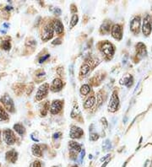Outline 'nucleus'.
Wrapping results in <instances>:
<instances>
[{
    "instance_id": "obj_32",
    "label": "nucleus",
    "mask_w": 152,
    "mask_h": 167,
    "mask_svg": "<svg viewBox=\"0 0 152 167\" xmlns=\"http://www.w3.org/2000/svg\"><path fill=\"white\" fill-rule=\"evenodd\" d=\"M52 44L55 45V44H61V40L59 39V38H57V39H55L53 41H52Z\"/></svg>"
},
{
    "instance_id": "obj_18",
    "label": "nucleus",
    "mask_w": 152,
    "mask_h": 167,
    "mask_svg": "<svg viewBox=\"0 0 152 167\" xmlns=\"http://www.w3.org/2000/svg\"><path fill=\"white\" fill-rule=\"evenodd\" d=\"M95 102H96V98H95V96L94 95H92V96H90L87 100H85V102H84V107L85 109H89V108H91L92 106H94V104H95Z\"/></svg>"
},
{
    "instance_id": "obj_37",
    "label": "nucleus",
    "mask_w": 152,
    "mask_h": 167,
    "mask_svg": "<svg viewBox=\"0 0 152 167\" xmlns=\"http://www.w3.org/2000/svg\"><path fill=\"white\" fill-rule=\"evenodd\" d=\"M73 167H78V166H73Z\"/></svg>"
},
{
    "instance_id": "obj_38",
    "label": "nucleus",
    "mask_w": 152,
    "mask_h": 167,
    "mask_svg": "<svg viewBox=\"0 0 152 167\" xmlns=\"http://www.w3.org/2000/svg\"><path fill=\"white\" fill-rule=\"evenodd\" d=\"M53 167H59V166H53Z\"/></svg>"
},
{
    "instance_id": "obj_6",
    "label": "nucleus",
    "mask_w": 152,
    "mask_h": 167,
    "mask_svg": "<svg viewBox=\"0 0 152 167\" xmlns=\"http://www.w3.org/2000/svg\"><path fill=\"white\" fill-rule=\"evenodd\" d=\"M53 27H52V24H47L46 25L45 27L43 29V32L41 35V40L47 41L48 40H50L52 38L53 36Z\"/></svg>"
},
{
    "instance_id": "obj_35",
    "label": "nucleus",
    "mask_w": 152,
    "mask_h": 167,
    "mask_svg": "<svg viewBox=\"0 0 152 167\" xmlns=\"http://www.w3.org/2000/svg\"><path fill=\"white\" fill-rule=\"evenodd\" d=\"M6 9H7V10H11L12 7L11 6H7V7H6Z\"/></svg>"
},
{
    "instance_id": "obj_25",
    "label": "nucleus",
    "mask_w": 152,
    "mask_h": 167,
    "mask_svg": "<svg viewBox=\"0 0 152 167\" xmlns=\"http://www.w3.org/2000/svg\"><path fill=\"white\" fill-rule=\"evenodd\" d=\"M2 48L5 51L10 50V48H11L10 41H4L3 43H2Z\"/></svg>"
},
{
    "instance_id": "obj_14",
    "label": "nucleus",
    "mask_w": 152,
    "mask_h": 167,
    "mask_svg": "<svg viewBox=\"0 0 152 167\" xmlns=\"http://www.w3.org/2000/svg\"><path fill=\"white\" fill-rule=\"evenodd\" d=\"M63 88V81L60 78H55L51 85V90L53 92H58Z\"/></svg>"
},
{
    "instance_id": "obj_24",
    "label": "nucleus",
    "mask_w": 152,
    "mask_h": 167,
    "mask_svg": "<svg viewBox=\"0 0 152 167\" xmlns=\"http://www.w3.org/2000/svg\"><path fill=\"white\" fill-rule=\"evenodd\" d=\"M110 30V23L108 21H106V22L103 23V25H101V32L102 33H107Z\"/></svg>"
},
{
    "instance_id": "obj_16",
    "label": "nucleus",
    "mask_w": 152,
    "mask_h": 167,
    "mask_svg": "<svg viewBox=\"0 0 152 167\" xmlns=\"http://www.w3.org/2000/svg\"><path fill=\"white\" fill-rule=\"evenodd\" d=\"M133 82H134V78L131 75H126L124 76V78H122V79L120 80V84H124V85H126L127 87H130L132 86L133 84Z\"/></svg>"
},
{
    "instance_id": "obj_11",
    "label": "nucleus",
    "mask_w": 152,
    "mask_h": 167,
    "mask_svg": "<svg viewBox=\"0 0 152 167\" xmlns=\"http://www.w3.org/2000/svg\"><path fill=\"white\" fill-rule=\"evenodd\" d=\"M63 107V102L61 100H53L52 105H51L50 107V112L53 115H56L57 114L59 111L62 110Z\"/></svg>"
},
{
    "instance_id": "obj_13",
    "label": "nucleus",
    "mask_w": 152,
    "mask_h": 167,
    "mask_svg": "<svg viewBox=\"0 0 152 167\" xmlns=\"http://www.w3.org/2000/svg\"><path fill=\"white\" fill-rule=\"evenodd\" d=\"M6 160L10 162L12 164L15 163L18 159V153L15 150H11L8 151L6 153Z\"/></svg>"
},
{
    "instance_id": "obj_36",
    "label": "nucleus",
    "mask_w": 152,
    "mask_h": 167,
    "mask_svg": "<svg viewBox=\"0 0 152 167\" xmlns=\"http://www.w3.org/2000/svg\"><path fill=\"white\" fill-rule=\"evenodd\" d=\"M0 141H1V131H0Z\"/></svg>"
},
{
    "instance_id": "obj_31",
    "label": "nucleus",
    "mask_w": 152,
    "mask_h": 167,
    "mask_svg": "<svg viewBox=\"0 0 152 167\" xmlns=\"http://www.w3.org/2000/svg\"><path fill=\"white\" fill-rule=\"evenodd\" d=\"M32 167H41V163L40 161H35L33 163V165H32Z\"/></svg>"
},
{
    "instance_id": "obj_5",
    "label": "nucleus",
    "mask_w": 152,
    "mask_h": 167,
    "mask_svg": "<svg viewBox=\"0 0 152 167\" xmlns=\"http://www.w3.org/2000/svg\"><path fill=\"white\" fill-rule=\"evenodd\" d=\"M118 106H119V99H118L117 92L114 91L112 95L110 102L108 104V111H111V112H115L118 110Z\"/></svg>"
},
{
    "instance_id": "obj_1",
    "label": "nucleus",
    "mask_w": 152,
    "mask_h": 167,
    "mask_svg": "<svg viewBox=\"0 0 152 167\" xmlns=\"http://www.w3.org/2000/svg\"><path fill=\"white\" fill-rule=\"evenodd\" d=\"M0 101L1 103L3 104L4 107L5 108L7 111L10 113H14L15 111V104H14V101L11 99V97L8 94H5L4 95L1 99H0Z\"/></svg>"
},
{
    "instance_id": "obj_29",
    "label": "nucleus",
    "mask_w": 152,
    "mask_h": 167,
    "mask_svg": "<svg viewBox=\"0 0 152 167\" xmlns=\"http://www.w3.org/2000/svg\"><path fill=\"white\" fill-rule=\"evenodd\" d=\"M48 57H49V54H47V55L44 56V57H41V58L39 59V62L40 63L43 62L45 61V60H47Z\"/></svg>"
},
{
    "instance_id": "obj_19",
    "label": "nucleus",
    "mask_w": 152,
    "mask_h": 167,
    "mask_svg": "<svg viewBox=\"0 0 152 167\" xmlns=\"http://www.w3.org/2000/svg\"><path fill=\"white\" fill-rule=\"evenodd\" d=\"M14 129H15V131L16 132L17 134H20V135H24L25 133V127L23 126L22 124H20V123H16V124H15L14 125Z\"/></svg>"
},
{
    "instance_id": "obj_17",
    "label": "nucleus",
    "mask_w": 152,
    "mask_h": 167,
    "mask_svg": "<svg viewBox=\"0 0 152 167\" xmlns=\"http://www.w3.org/2000/svg\"><path fill=\"white\" fill-rule=\"evenodd\" d=\"M136 48H137V52H138V53H139V55L142 56V57H144V56H146L147 54V51H146V46H145V45L143 44V43H138L137 46H136Z\"/></svg>"
},
{
    "instance_id": "obj_34",
    "label": "nucleus",
    "mask_w": 152,
    "mask_h": 167,
    "mask_svg": "<svg viewBox=\"0 0 152 167\" xmlns=\"http://www.w3.org/2000/svg\"><path fill=\"white\" fill-rule=\"evenodd\" d=\"M71 7H72V9H71V10H72V11H73V12L77 11V9H74V5H73V4H72V5H71Z\"/></svg>"
},
{
    "instance_id": "obj_9",
    "label": "nucleus",
    "mask_w": 152,
    "mask_h": 167,
    "mask_svg": "<svg viewBox=\"0 0 152 167\" xmlns=\"http://www.w3.org/2000/svg\"><path fill=\"white\" fill-rule=\"evenodd\" d=\"M111 32H112V36H113V37L114 39L116 40L122 39V36H123V30H122L121 25H117V24L114 25H113Z\"/></svg>"
},
{
    "instance_id": "obj_15",
    "label": "nucleus",
    "mask_w": 152,
    "mask_h": 167,
    "mask_svg": "<svg viewBox=\"0 0 152 167\" xmlns=\"http://www.w3.org/2000/svg\"><path fill=\"white\" fill-rule=\"evenodd\" d=\"M52 27H53V30L54 31L56 32L57 35H61V34L63 33V25L62 24V22L58 20H55L53 22H52Z\"/></svg>"
},
{
    "instance_id": "obj_12",
    "label": "nucleus",
    "mask_w": 152,
    "mask_h": 167,
    "mask_svg": "<svg viewBox=\"0 0 152 167\" xmlns=\"http://www.w3.org/2000/svg\"><path fill=\"white\" fill-rule=\"evenodd\" d=\"M84 134V131H83V129H81L79 127H76V126H73L70 129V138L71 139H79V138H81V136Z\"/></svg>"
},
{
    "instance_id": "obj_8",
    "label": "nucleus",
    "mask_w": 152,
    "mask_h": 167,
    "mask_svg": "<svg viewBox=\"0 0 152 167\" xmlns=\"http://www.w3.org/2000/svg\"><path fill=\"white\" fill-rule=\"evenodd\" d=\"M68 147H69V151H70V155H71V158L73 159V156H76V155L81 152V146L80 144H79L78 143L76 142H73V141H71L69 142V144H68Z\"/></svg>"
},
{
    "instance_id": "obj_26",
    "label": "nucleus",
    "mask_w": 152,
    "mask_h": 167,
    "mask_svg": "<svg viewBox=\"0 0 152 167\" xmlns=\"http://www.w3.org/2000/svg\"><path fill=\"white\" fill-rule=\"evenodd\" d=\"M78 20H79V17L77 15H73L72 19H71V21H70V27L73 28L74 25H76V24L78 23Z\"/></svg>"
},
{
    "instance_id": "obj_23",
    "label": "nucleus",
    "mask_w": 152,
    "mask_h": 167,
    "mask_svg": "<svg viewBox=\"0 0 152 167\" xmlns=\"http://www.w3.org/2000/svg\"><path fill=\"white\" fill-rule=\"evenodd\" d=\"M9 119V116L6 113V111L0 106V122L2 121H7Z\"/></svg>"
},
{
    "instance_id": "obj_33",
    "label": "nucleus",
    "mask_w": 152,
    "mask_h": 167,
    "mask_svg": "<svg viewBox=\"0 0 152 167\" xmlns=\"http://www.w3.org/2000/svg\"><path fill=\"white\" fill-rule=\"evenodd\" d=\"M60 135H61V133H57L53 135V138L54 139H58L59 137H60Z\"/></svg>"
},
{
    "instance_id": "obj_22",
    "label": "nucleus",
    "mask_w": 152,
    "mask_h": 167,
    "mask_svg": "<svg viewBox=\"0 0 152 167\" xmlns=\"http://www.w3.org/2000/svg\"><path fill=\"white\" fill-rule=\"evenodd\" d=\"M90 91V87L88 85V84H84V85H82L81 88H80V93H81V95H87L89 94Z\"/></svg>"
},
{
    "instance_id": "obj_3",
    "label": "nucleus",
    "mask_w": 152,
    "mask_h": 167,
    "mask_svg": "<svg viewBox=\"0 0 152 167\" xmlns=\"http://www.w3.org/2000/svg\"><path fill=\"white\" fill-rule=\"evenodd\" d=\"M3 138H4V141L5 142L6 144L8 145H13L16 141L15 135L10 129H5L3 131Z\"/></svg>"
},
{
    "instance_id": "obj_30",
    "label": "nucleus",
    "mask_w": 152,
    "mask_h": 167,
    "mask_svg": "<svg viewBox=\"0 0 152 167\" xmlns=\"http://www.w3.org/2000/svg\"><path fill=\"white\" fill-rule=\"evenodd\" d=\"M53 13L57 15H61V9H58V8H56L54 10H53Z\"/></svg>"
},
{
    "instance_id": "obj_7",
    "label": "nucleus",
    "mask_w": 152,
    "mask_h": 167,
    "mask_svg": "<svg viewBox=\"0 0 152 167\" xmlns=\"http://www.w3.org/2000/svg\"><path fill=\"white\" fill-rule=\"evenodd\" d=\"M101 51L106 56L113 57V54H114V52H115V48H114V46L112 43H110L108 41H105L102 44Z\"/></svg>"
},
{
    "instance_id": "obj_28",
    "label": "nucleus",
    "mask_w": 152,
    "mask_h": 167,
    "mask_svg": "<svg viewBox=\"0 0 152 167\" xmlns=\"http://www.w3.org/2000/svg\"><path fill=\"white\" fill-rule=\"evenodd\" d=\"M99 139V136H98V134H91L90 136V139L91 141H96L97 139Z\"/></svg>"
},
{
    "instance_id": "obj_21",
    "label": "nucleus",
    "mask_w": 152,
    "mask_h": 167,
    "mask_svg": "<svg viewBox=\"0 0 152 167\" xmlns=\"http://www.w3.org/2000/svg\"><path fill=\"white\" fill-rule=\"evenodd\" d=\"M32 154L36 157H41L42 155V151L41 150L40 146L38 144H34L32 146Z\"/></svg>"
},
{
    "instance_id": "obj_20",
    "label": "nucleus",
    "mask_w": 152,
    "mask_h": 167,
    "mask_svg": "<svg viewBox=\"0 0 152 167\" xmlns=\"http://www.w3.org/2000/svg\"><path fill=\"white\" fill-rule=\"evenodd\" d=\"M90 64L87 63V62L84 63V64L82 65V67H81V69H80V73H79L80 76H85V74H87L88 73L90 72Z\"/></svg>"
},
{
    "instance_id": "obj_27",
    "label": "nucleus",
    "mask_w": 152,
    "mask_h": 167,
    "mask_svg": "<svg viewBox=\"0 0 152 167\" xmlns=\"http://www.w3.org/2000/svg\"><path fill=\"white\" fill-rule=\"evenodd\" d=\"M17 89H14V91L15 94H18V90H20V95L23 93V89H24V84H17L15 85Z\"/></svg>"
},
{
    "instance_id": "obj_2",
    "label": "nucleus",
    "mask_w": 152,
    "mask_h": 167,
    "mask_svg": "<svg viewBox=\"0 0 152 167\" xmlns=\"http://www.w3.org/2000/svg\"><path fill=\"white\" fill-rule=\"evenodd\" d=\"M48 90H49V84H43L42 85H41L38 90H37V92H36V95L35 96V100L36 101L43 100L48 94Z\"/></svg>"
},
{
    "instance_id": "obj_10",
    "label": "nucleus",
    "mask_w": 152,
    "mask_h": 167,
    "mask_svg": "<svg viewBox=\"0 0 152 167\" xmlns=\"http://www.w3.org/2000/svg\"><path fill=\"white\" fill-rule=\"evenodd\" d=\"M140 17H135L130 23V29L135 34H138L140 31Z\"/></svg>"
},
{
    "instance_id": "obj_4",
    "label": "nucleus",
    "mask_w": 152,
    "mask_h": 167,
    "mask_svg": "<svg viewBox=\"0 0 152 167\" xmlns=\"http://www.w3.org/2000/svg\"><path fill=\"white\" fill-rule=\"evenodd\" d=\"M151 29H152V21L150 15H147L145 17L144 21H143V25H142V31L143 34L148 36L151 33Z\"/></svg>"
}]
</instances>
